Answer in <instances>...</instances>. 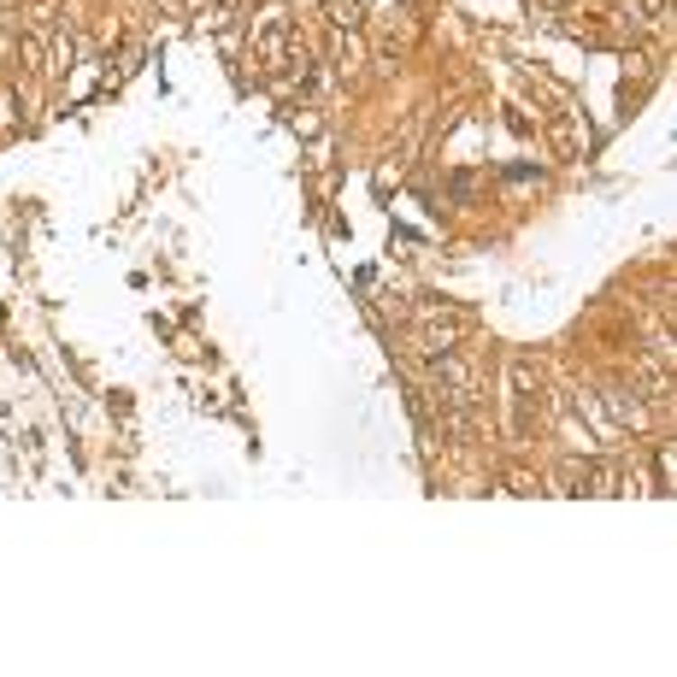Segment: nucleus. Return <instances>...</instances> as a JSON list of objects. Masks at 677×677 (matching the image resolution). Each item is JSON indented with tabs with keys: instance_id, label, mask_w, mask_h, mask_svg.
<instances>
[{
	"instance_id": "nucleus-1",
	"label": "nucleus",
	"mask_w": 677,
	"mask_h": 677,
	"mask_svg": "<svg viewBox=\"0 0 677 677\" xmlns=\"http://www.w3.org/2000/svg\"><path fill=\"white\" fill-rule=\"evenodd\" d=\"M330 6V18H336L342 30H360V6H353V0H325Z\"/></svg>"
}]
</instances>
